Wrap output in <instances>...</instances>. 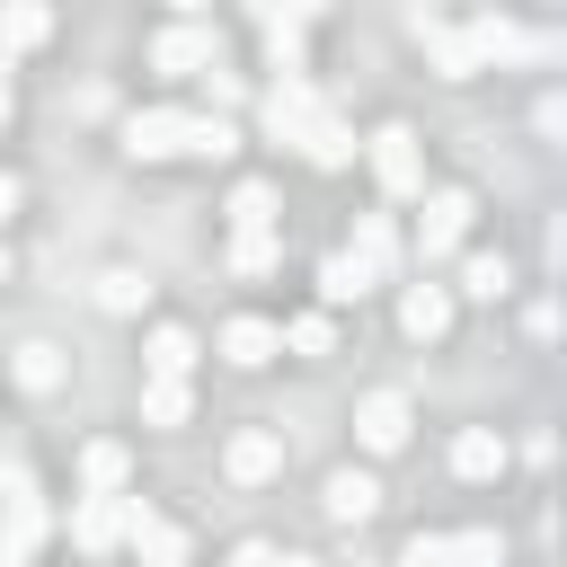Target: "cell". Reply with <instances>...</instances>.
I'll return each instance as SVG.
<instances>
[{"label":"cell","instance_id":"4316f807","mask_svg":"<svg viewBox=\"0 0 567 567\" xmlns=\"http://www.w3.org/2000/svg\"><path fill=\"white\" fill-rule=\"evenodd\" d=\"M142 301H151V284H142L133 266H115V275H97V310H115V319H133Z\"/></svg>","mask_w":567,"mask_h":567},{"label":"cell","instance_id":"ab89813d","mask_svg":"<svg viewBox=\"0 0 567 567\" xmlns=\"http://www.w3.org/2000/svg\"><path fill=\"white\" fill-rule=\"evenodd\" d=\"M177 9H186V18H195V9H204V0H177Z\"/></svg>","mask_w":567,"mask_h":567},{"label":"cell","instance_id":"83f0119b","mask_svg":"<svg viewBox=\"0 0 567 567\" xmlns=\"http://www.w3.org/2000/svg\"><path fill=\"white\" fill-rule=\"evenodd\" d=\"M142 425H159V434L186 425V381H159V372H151V390H142Z\"/></svg>","mask_w":567,"mask_h":567},{"label":"cell","instance_id":"6da1fadb","mask_svg":"<svg viewBox=\"0 0 567 567\" xmlns=\"http://www.w3.org/2000/svg\"><path fill=\"white\" fill-rule=\"evenodd\" d=\"M35 540H44V487L18 461H0V567H27Z\"/></svg>","mask_w":567,"mask_h":567},{"label":"cell","instance_id":"d6986e66","mask_svg":"<svg viewBox=\"0 0 567 567\" xmlns=\"http://www.w3.org/2000/svg\"><path fill=\"white\" fill-rule=\"evenodd\" d=\"M124 478H133V452L124 443H89L80 452V487L89 496H124Z\"/></svg>","mask_w":567,"mask_h":567},{"label":"cell","instance_id":"7402d4cb","mask_svg":"<svg viewBox=\"0 0 567 567\" xmlns=\"http://www.w3.org/2000/svg\"><path fill=\"white\" fill-rule=\"evenodd\" d=\"M425 53H434V71H443V80H478V53H470V35H461V27H425Z\"/></svg>","mask_w":567,"mask_h":567},{"label":"cell","instance_id":"52a82bcc","mask_svg":"<svg viewBox=\"0 0 567 567\" xmlns=\"http://www.w3.org/2000/svg\"><path fill=\"white\" fill-rule=\"evenodd\" d=\"M470 213H478V204H470L461 186H434L425 213H416V248H425V257H452V248L470 239Z\"/></svg>","mask_w":567,"mask_h":567},{"label":"cell","instance_id":"9c48e42d","mask_svg":"<svg viewBox=\"0 0 567 567\" xmlns=\"http://www.w3.org/2000/svg\"><path fill=\"white\" fill-rule=\"evenodd\" d=\"M408 425H416V416H408V399H399V390H372V399L354 408V443H363V452H399V443H408Z\"/></svg>","mask_w":567,"mask_h":567},{"label":"cell","instance_id":"484cf974","mask_svg":"<svg viewBox=\"0 0 567 567\" xmlns=\"http://www.w3.org/2000/svg\"><path fill=\"white\" fill-rule=\"evenodd\" d=\"M275 230H230V275H275Z\"/></svg>","mask_w":567,"mask_h":567},{"label":"cell","instance_id":"30bf717a","mask_svg":"<svg viewBox=\"0 0 567 567\" xmlns=\"http://www.w3.org/2000/svg\"><path fill=\"white\" fill-rule=\"evenodd\" d=\"M372 284H390L399 275V230H390V213H354V248H346Z\"/></svg>","mask_w":567,"mask_h":567},{"label":"cell","instance_id":"d590c367","mask_svg":"<svg viewBox=\"0 0 567 567\" xmlns=\"http://www.w3.org/2000/svg\"><path fill=\"white\" fill-rule=\"evenodd\" d=\"M9 213H18V177L0 168V221H9Z\"/></svg>","mask_w":567,"mask_h":567},{"label":"cell","instance_id":"8d00e7d4","mask_svg":"<svg viewBox=\"0 0 567 567\" xmlns=\"http://www.w3.org/2000/svg\"><path fill=\"white\" fill-rule=\"evenodd\" d=\"M9 115H18V106H9V80H0V133H9Z\"/></svg>","mask_w":567,"mask_h":567},{"label":"cell","instance_id":"603a6c76","mask_svg":"<svg viewBox=\"0 0 567 567\" xmlns=\"http://www.w3.org/2000/svg\"><path fill=\"white\" fill-rule=\"evenodd\" d=\"M301 159H310V168H346V159H354V133H346L337 115H319V124L301 133Z\"/></svg>","mask_w":567,"mask_h":567},{"label":"cell","instance_id":"f35d334b","mask_svg":"<svg viewBox=\"0 0 567 567\" xmlns=\"http://www.w3.org/2000/svg\"><path fill=\"white\" fill-rule=\"evenodd\" d=\"M9 62H18V53H9V44H0V80H9Z\"/></svg>","mask_w":567,"mask_h":567},{"label":"cell","instance_id":"8fae6325","mask_svg":"<svg viewBox=\"0 0 567 567\" xmlns=\"http://www.w3.org/2000/svg\"><path fill=\"white\" fill-rule=\"evenodd\" d=\"M71 540H80L89 558H106V549L124 540V496H80V505H71Z\"/></svg>","mask_w":567,"mask_h":567},{"label":"cell","instance_id":"3957f363","mask_svg":"<svg viewBox=\"0 0 567 567\" xmlns=\"http://www.w3.org/2000/svg\"><path fill=\"white\" fill-rule=\"evenodd\" d=\"M151 62H159L168 80H204V71L221 62V35H213V27H195V18H177V27H159Z\"/></svg>","mask_w":567,"mask_h":567},{"label":"cell","instance_id":"ac0fdd59","mask_svg":"<svg viewBox=\"0 0 567 567\" xmlns=\"http://www.w3.org/2000/svg\"><path fill=\"white\" fill-rule=\"evenodd\" d=\"M9 381H18V390H35V399H44V390H62V346L27 337V346L9 354Z\"/></svg>","mask_w":567,"mask_h":567},{"label":"cell","instance_id":"9a60e30c","mask_svg":"<svg viewBox=\"0 0 567 567\" xmlns=\"http://www.w3.org/2000/svg\"><path fill=\"white\" fill-rule=\"evenodd\" d=\"M328 514L337 523H372L381 514V478L372 470H328Z\"/></svg>","mask_w":567,"mask_h":567},{"label":"cell","instance_id":"d4e9b609","mask_svg":"<svg viewBox=\"0 0 567 567\" xmlns=\"http://www.w3.org/2000/svg\"><path fill=\"white\" fill-rule=\"evenodd\" d=\"M230 151H239V133L221 115H186V159H230Z\"/></svg>","mask_w":567,"mask_h":567},{"label":"cell","instance_id":"5bb4252c","mask_svg":"<svg viewBox=\"0 0 567 567\" xmlns=\"http://www.w3.org/2000/svg\"><path fill=\"white\" fill-rule=\"evenodd\" d=\"M221 461H230V478H239V487H266V478L284 470V443H275L266 425H248V434H230V452H221Z\"/></svg>","mask_w":567,"mask_h":567},{"label":"cell","instance_id":"7c38bea8","mask_svg":"<svg viewBox=\"0 0 567 567\" xmlns=\"http://www.w3.org/2000/svg\"><path fill=\"white\" fill-rule=\"evenodd\" d=\"M399 328H408L416 346H434V337L452 328V292H443V284H408V292H399Z\"/></svg>","mask_w":567,"mask_h":567},{"label":"cell","instance_id":"f1b7e54d","mask_svg":"<svg viewBox=\"0 0 567 567\" xmlns=\"http://www.w3.org/2000/svg\"><path fill=\"white\" fill-rule=\"evenodd\" d=\"M452 567H505V532H452Z\"/></svg>","mask_w":567,"mask_h":567},{"label":"cell","instance_id":"5b68a950","mask_svg":"<svg viewBox=\"0 0 567 567\" xmlns=\"http://www.w3.org/2000/svg\"><path fill=\"white\" fill-rule=\"evenodd\" d=\"M124 549H133L142 567H186V532H177L168 514H151L142 496H124Z\"/></svg>","mask_w":567,"mask_h":567},{"label":"cell","instance_id":"4dcf8cb0","mask_svg":"<svg viewBox=\"0 0 567 567\" xmlns=\"http://www.w3.org/2000/svg\"><path fill=\"white\" fill-rule=\"evenodd\" d=\"M505 284H514V275H505V257H470V266H461V292H470V301H496Z\"/></svg>","mask_w":567,"mask_h":567},{"label":"cell","instance_id":"e0dca14e","mask_svg":"<svg viewBox=\"0 0 567 567\" xmlns=\"http://www.w3.org/2000/svg\"><path fill=\"white\" fill-rule=\"evenodd\" d=\"M142 363H151L159 381H186V372L204 363V346H195L186 328H151V346H142Z\"/></svg>","mask_w":567,"mask_h":567},{"label":"cell","instance_id":"4fadbf2b","mask_svg":"<svg viewBox=\"0 0 567 567\" xmlns=\"http://www.w3.org/2000/svg\"><path fill=\"white\" fill-rule=\"evenodd\" d=\"M275 354H284V328H275V319H230V328H221V363L257 372V363H275Z\"/></svg>","mask_w":567,"mask_h":567},{"label":"cell","instance_id":"1f68e13d","mask_svg":"<svg viewBox=\"0 0 567 567\" xmlns=\"http://www.w3.org/2000/svg\"><path fill=\"white\" fill-rule=\"evenodd\" d=\"M284 346H292V354H328V346H337V328H328V310H301V319L284 328Z\"/></svg>","mask_w":567,"mask_h":567},{"label":"cell","instance_id":"f546056e","mask_svg":"<svg viewBox=\"0 0 567 567\" xmlns=\"http://www.w3.org/2000/svg\"><path fill=\"white\" fill-rule=\"evenodd\" d=\"M266 62H275V71H301V27L275 18V9H266Z\"/></svg>","mask_w":567,"mask_h":567},{"label":"cell","instance_id":"8992f818","mask_svg":"<svg viewBox=\"0 0 567 567\" xmlns=\"http://www.w3.org/2000/svg\"><path fill=\"white\" fill-rule=\"evenodd\" d=\"M372 177H381L390 195H425V151H416L408 124H381V133H372Z\"/></svg>","mask_w":567,"mask_h":567},{"label":"cell","instance_id":"2e32d148","mask_svg":"<svg viewBox=\"0 0 567 567\" xmlns=\"http://www.w3.org/2000/svg\"><path fill=\"white\" fill-rule=\"evenodd\" d=\"M53 35V0H0V44L9 53H35Z\"/></svg>","mask_w":567,"mask_h":567},{"label":"cell","instance_id":"277c9868","mask_svg":"<svg viewBox=\"0 0 567 567\" xmlns=\"http://www.w3.org/2000/svg\"><path fill=\"white\" fill-rule=\"evenodd\" d=\"M319 115H328V97H319L301 71H284V80L266 89V133H275V142H292V151H301V133H310Z\"/></svg>","mask_w":567,"mask_h":567},{"label":"cell","instance_id":"74e56055","mask_svg":"<svg viewBox=\"0 0 567 567\" xmlns=\"http://www.w3.org/2000/svg\"><path fill=\"white\" fill-rule=\"evenodd\" d=\"M284 567H319V558H301V549H284Z\"/></svg>","mask_w":567,"mask_h":567},{"label":"cell","instance_id":"d6a6232c","mask_svg":"<svg viewBox=\"0 0 567 567\" xmlns=\"http://www.w3.org/2000/svg\"><path fill=\"white\" fill-rule=\"evenodd\" d=\"M399 567H452V540H434V532H416V540L399 549Z\"/></svg>","mask_w":567,"mask_h":567},{"label":"cell","instance_id":"836d02e7","mask_svg":"<svg viewBox=\"0 0 567 567\" xmlns=\"http://www.w3.org/2000/svg\"><path fill=\"white\" fill-rule=\"evenodd\" d=\"M230 567H284V549H275V540H239V549H230Z\"/></svg>","mask_w":567,"mask_h":567},{"label":"cell","instance_id":"e575fe53","mask_svg":"<svg viewBox=\"0 0 567 567\" xmlns=\"http://www.w3.org/2000/svg\"><path fill=\"white\" fill-rule=\"evenodd\" d=\"M275 18H292V27H310V18H328V0H266Z\"/></svg>","mask_w":567,"mask_h":567},{"label":"cell","instance_id":"44dd1931","mask_svg":"<svg viewBox=\"0 0 567 567\" xmlns=\"http://www.w3.org/2000/svg\"><path fill=\"white\" fill-rule=\"evenodd\" d=\"M452 470H461V478H496V470H505V434H487V425H470V434L452 443Z\"/></svg>","mask_w":567,"mask_h":567},{"label":"cell","instance_id":"60d3db41","mask_svg":"<svg viewBox=\"0 0 567 567\" xmlns=\"http://www.w3.org/2000/svg\"><path fill=\"white\" fill-rule=\"evenodd\" d=\"M0 284H9V248H0Z\"/></svg>","mask_w":567,"mask_h":567},{"label":"cell","instance_id":"7a4b0ae2","mask_svg":"<svg viewBox=\"0 0 567 567\" xmlns=\"http://www.w3.org/2000/svg\"><path fill=\"white\" fill-rule=\"evenodd\" d=\"M461 35H470L478 71H514V62H549V53H558L549 27H514V18H470Z\"/></svg>","mask_w":567,"mask_h":567},{"label":"cell","instance_id":"ba28073f","mask_svg":"<svg viewBox=\"0 0 567 567\" xmlns=\"http://www.w3.org/2000/svg\"><path fill=\"white\" fill-rule=\"evenodd\" d=\"M124 151L133 159H186V106H142L124 124Z\"/></svg>","mask_w":567,"mask_h":567},{"label":"cell","instance_id":"cb8c5ba5","mask_svg":"<svg viewBox=\"0 0 567 567\" xmlns=\"http://www.w3.org/2000/svg\"><path fill=\"white\" fill-rule=\"evenodd\" d=\"M363 292H372V275H363L346 248H337V257H319V301H328V310H337V301H363Z\"/></svg>","mask_w":567,"mask_h":567},{"label":"cell","instance_id":"ffe728a7","mask_svg":"<svg viewBox=\"0 0 567 567\" xmlns=\"http://www.w3.org/2000/svg\"><path fill=\"white\" fill-rule=\"evenodd\" d=\"M275 221H284V204H275V186H266V177L230 186V230H275Z\"/></svg>","mask_w":567,"mask_h":567}]
</instances>
